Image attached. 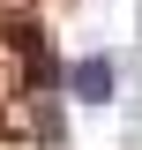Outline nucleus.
<instances>
[{
    "label": "nucleus",
    "mask_w": 142,
    "mask_h": 150,
    "mask_svg": "<svg viewBox=\"0 0 142 150\" xmlns=\"http://www.w3.org/2000/svg\"><path fill=\"white\" fill-rule=\"evenodd\" d=\"M67 90L82 98V105H112V60H105V53L75 60V68H67Z\"/></svg>",
    "instance_id": "f257e3e1"
}]
</instances>
